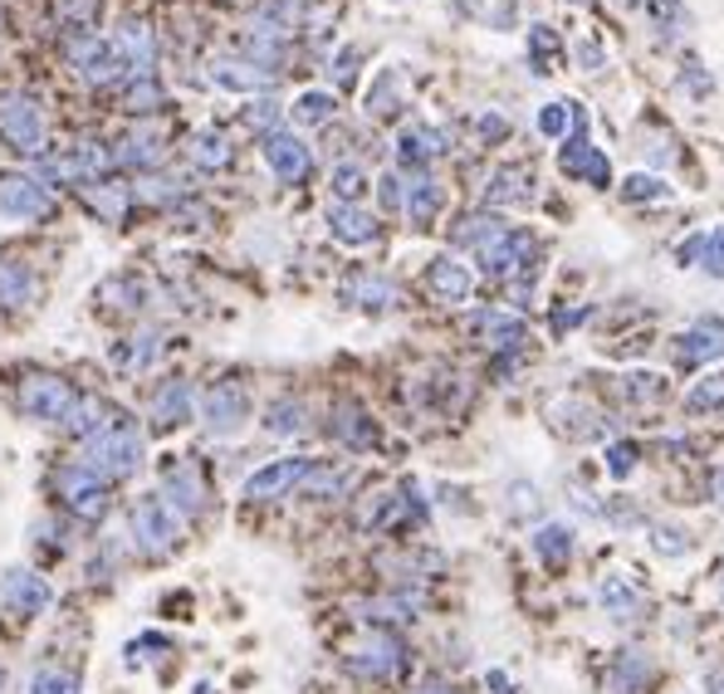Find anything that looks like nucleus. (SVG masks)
<instances>
[{
  "label": "nucleus",
  "instance_id": "nucleus-26",
  "mask_svg": "<svg viewBox=\"0 0 724 694\" xmlns=\"http://www.w3.org/2000/svg\"><path fill=\"white\" fill-rule=\"evenodd\" d=\"M397 152H401V162L411 166V172H421L426 162H436L440 152H450V142H446V133H436V127H401V137H397Z\"/></svg>",
  "mask_w": 724,
  "mask_h": 694
},
{
  "label": "nucleus",
  "instance_id": "nucleus-7",
  "mask_svg": "<svg viewBox=\"0 0 724 694\" xmlns=\"http://www.w3.org/2000/svg\"><path fill=\"white\" fill-rule=\"evenodd\" d=\"M401 665H407V651H401V641L391 631L362 635L348 651V670L362 674V680H391V674H401Z\"/></svg>",
  "mask_w": 724,
  "mask_h": 694
},
{
  "label": "nucleus",
  "instance_id": "nucleus-42",
  "mask_svg": "<svg viewBox=\"0 0 724 694\" xmlns=\"http://www.w3.org/2000/svg\"><path fill=\"white\" fill-rule=\"evenodd\" d=\"M333 93H303L299 103H294V123H303V127H319V123H328L333 117Z\"/></svg>",
  "mask_w": 724,
  "mask_h": 694
},
{
  "label": "nucleus",
  "instance_id": "nucleus-15",
  "mask_svg": "<svg viewBox=\"0 0 724 694\" xmlns=\"http://www.w3.org/2000/svg\"><path fill=\"white\" fill-rule=\"evenodd\" d=\"M0 602L15 616H39L49 606V582L39 572H29V567H15V572H5V582H0Z\"/></svg>",
  "mask_w": 724,
  "mask_h": 694
},
{
  "label": "nucleus",
  "instance_id": "nucleus-3",
  "mask_svg": "<svg viewBox=\"0 0 724 694\" xmlns=\"http://www.w3.org/2000/svg\"><path fill=\"white\" fill-rule=\"evenodd\" d=\"M15 401H20V411H25L29 420H54V426H64V420L74 416V406H78V391L68 387L64 377H49V371H29V377L20 381Z\"/></svg>",
  "mask_w": 724,
  "mask_h": 694
},
{
  "label": "nucleus",
  "instance_id": "nucleus-37",
  "mask_svg": "<svg viewBox=\"0 0 724 694\" xmlns=\"http://www.w3.org/2000/svg\"><path fill=\"white\" fill-rule=\"evenodd\" d=\"M98 299H103L108 308H123V313H133V308H142V283H137L133 274H117V279H103V289H98Z\"/></svg>",
  "mask_w": 724,
  "mask_h": 694
},
{
  "label": "nucleus",
  "instance_id": "nucleus-16",
  "mask_svg": "<svg viewBox=\"0 0 724 694\" xmlns=\"http://www.w3.org/2000/svg\"><path fill=\"white\" fill-rule=\"evenodd\" d=\"M191 411H196V391H191V381H162V387L152 391V406H147V416H152V426L157 430H172V426H186L191 420Z\"/></svg>",
  "mask_w": 724,
  "mask_h": 694
},
{
  "label": "nucleus",
  "instance_id": "nucleus-4",
  "mask_svg": "<svg viewBox=\"0 0 724 694\" xmlns=\"http://www.w3.org/2000/svg\"><path fill=\"white\" fill-rule=\"evenodd\" d=\"M0 137H5L20 156L45 152V108H39V98L0 93Z\"/></svg>",
  "mask_w": 724,
  "mask_h": 694
},
{
  "label": "nucleus",
  "instance_id": "nucleus-11",
  "mask_svg": "<svg viewBox=\"0 0 724 694\" xmlns=\"http://www.w3.org/2000/svg\"><path fill=\"white\" fill-rule=\"evenodd\" d=\"M558 166H563L573 181H587V186H607L612 181V162H607L602 152H597L592 142L583 137V113H577V133H573V142L558 152Z\"/></svg>",
  "mask_w": 724,
  "mask_h": 694
},
{
  "label": "nucleus",
  "instance_id": "nucleus-21",
  "mask_svg": "<svg viewBox=\"0 0 724 694\" xmlns=\"http://www.w3.org/2000/svg\"><path fill=\"white\" fill-rule=\"evenodd\" d=\"M528 195H534V172L519 162L509 166H495L485 181V205H524Z\"/></svg>",
  "mask_w": 724,
  "mask_h": 694
},
{
  "label": "nucleus",
  "instance_id": "nucleus-19",
  "mask_svg": "<svg viewBox=\"0 0 724 694\" xmlns=\"http://www.w3.org/2000/svg\"><path fill=\"white\" fill-rule=\"evenodd\" d=\"M205 78H211L215 88H230V93H264V88H274L270 68L250 64V59H215Z\"/></svg>",
  "mask_w": 724,
  "mask_h": 694
},
{
  "label": "nucleus",
  "instance_id": "nucleus-47",
  "mask_svg": "<svg viewBox=\"0 0 724 694\" xmlns=\"http://www.w3.org/2000/svg\"><path fill=\"white\" fill-rule=\"evenodd\" d=\"M29 694H78V680L68 670H39L29 680Z\"/></svg>",
  "mask_w": 724,
  "mask_h": 694
},
{
  "label": "nucleus",
  "instance_id": "nucleus-52",
  "mask_svg": "<svg viewBox=\"0 0 724 694\" xmlns=\"http://www.w3.org/2000/svg\"><path fill=\"white\" fill-rule=\"evenodd\" d=\"M391 108H397V74H382L367 93V113H391Z\"/></svg>",
  "mask_w": 724,
  "mask_h": 694
},
{
  "label": "nucleus",
  "instance_id": "nucleus-2",
  "mask_svg": "<svg viewBox=\"0 0 724 694\" xmlns=\"http://www.w3.org/2000/svg\"><path fill=\"white\" fill-rule=\"evenodd\" d=\"M64 59L74 64V74L84 78V84L93 88H108V84H123L133 68H127V59L117 54L113 45H103L98 35H68L64 39Z\"/></svg>",
  "mask_w": 724,
  "mask_h": 694
},
{
  "label": "nucleus",
  "instance_id": "nucleus-30",
  "mask_svg": "<svg viewBox=\"0 0 724 694\" xmlns=\"http://www.w3.org/2000/svg\"><path fill=\"white\" fill-rule=\"evenodd\" d=\"M230 156H235L230 137L215 133V127H205V133L191 137V162L201 166V172H225V166H230Z\"/></svg>",
  "mask_w": 724,
  "mask_h": 694
},
{
  "label": "nucleus",
  "instance_id": "nucleus-5",
  "mask_svg": "<svg viewBox=\"0 0 724 694\" xmlns=\"http://www.w3.org/2000/svg\"><path fill=\"white\" fill-rule=\"evenodd\" d=\"M54 494L64 499L78 518H88V523L108 514V479L98 475V469H88L84 459H68V465L54 469Z\"/></svg>",
  "mask_w": 724,
  "mask_h": 694
},
{
  "label": "nucleus",
  "instance_id": "nucleus-49",
  "mask_svg": "<svg viewBox=\"0 0 724 694\" xmlns=\"http://www.w3.org/2000/svg\"><path fill=\"white\" fill-rule=\"evenodd\" d=\"M636 459H641V445H632V440H616L612 450H607V469H612L616 479H626L636 469Z\"/></svg>",
  "mask_w": 724,
  "mask_h": 694
},
{
  "label": "nucleus",
  "instance_id": "nucleus-58",
  "mask_svg": "<svg viewBox=\"0 0 724 694\" xmlns=\"http://www.w3.org/2000/svg\"><path fill=\"white\" fill-rule=\"evenodd\" d=\"M352 64H358V49H342L338 68H333V74H338V84H348V78H352Z\"/></svg>",
  "mask_w": 724,
  "mask_h": 694
},
{
  "label": "nucleus",
  "instance_id": "nucleus-41",
  "mask_svg": "<svg viewBox=\"0 0 724 694\" xmlns=\"http://www.w3.org/2000/svg\"><path fill=\"white\" fill-rule=\"evenodd\" d=\"M504 230H509V225L499 220V215H470V220L455 230V244H475V250H485V244L499 240Z\"/></svg>",
  "mask_w": 724,
  "mask_h": 694
},
{
  "label": "nucleus",
  "instance_id": "nucleus-27",
  "mask_svg": "<svg viewBox=\"0 0 724 694\" xmlns=\"http://www.w3.org/2000/svg\"><path fill=\"white\" fill-rule=\"evenodd\" d=\"M328 230H333V240H342V244H372L377 240V215H367L362 205H333Z\"/></svg>",
  "mask_w": 724,
  "mask_h": 694
},
{
  "label": "nucleus",
  "instance_id": "nucleus-60",
  "mask_svg": "<svg viewBox=\"0 0 724 694\" xmlns=\"http://www.w3.org/2000/svg\"><path fill=\"white\" fill-rule=\"evenodd\" d=\"M421 694H455V690H450V684H426Z\"/></svg>",
  "mask_w": 724,
  "mask_h": 694
},
{
  "label": "nucleus",
  "instance_id": "nucleus-14",
  "mask_svg": "<svg viewBox=\"0 0 724 694\" xmlns=\"http://www.w3.org/2000/svg\"><path fill=\"white\" fill-rule=\"evenodd\" d=\"M264 162H270V172L279 176L284 186H294V181H303V176H309L313 152L294 133H270V137H264Z\"/></svg>",
  "mask_w": 724,
  "mask_h": 694
},
{
  "label": "nucleus",
  "instance_id": "nucleus-12",
  "mask_svg": "<svg viewBox=\"0 0 724 694\" xmlns=\"http://www.w3.org/2000/svg\"><path fill=\"white\" fill-rule=\"evenodd\" d=\"M201 411H205V426H211L215 436H230V430L245 420V411H250V396H245L240 381L225 377L201 396Z\"/></svg>",
  "mask_w": 724,
  "mask_h": 694
},
{
  "label": "nucleus",
  "instance_id": "nucleus-18",
  "mask_svg": "<svg viewBox=\"0 0 724 694\" xmlns=\"http://www.w3.org/2000/svg\"><path fill=\"white\" fill-rule=\"evenodd\" d=\"M597 602H602V611L612 616L616 626L641 621V611H646V596L636 592V582H632V577H622V572L602 577V586H597Z\"/></svg>",
  "mask_w": 724,
  "mask_h": 694
},
{
  "label": "nucleus",
  "instance_id": "nucleus-53",
  "mask_svg": "<svg viewBox=\"0 0 724 694\" xmlns=\"http://www.w3.org/2000/svg\"><path fill=\"white\" fill-rule=\"evenodd\" d=\"M704 274H710V279H724V230H710L704 235Z\"/></svg>",
  "mask_w": 724,
  "mask_h": 694
},
{
  "label": "nucleus",
  "instance_id": "nucleus-62",
  "mask_svg": "<svg viewBox=\"0 0 724 694\" xmlns=\"http://www.w3.org/2000/svg\"><path fill=\"white\" fill-rule=\"evenodd\" d=\"M720 596H724V563H720Z\"/></svg>",
  "mask_w": 724,
  "mask_h": 694
},
{
  "label": "nucleus",
  "instance_id": "nucleus-13",
  "mask_svg": "<svg viewBox=\"0 0 724 694\" xmlns=\"http://www.w3.org/2000/svg\"><path fill=\"white\" fill-rule=\"evenodd\" d=\"M309 469H313V459H303V455L274 459V465L254 469V475L245 479V499H279V494H289L294 484H303V479H309Z\"/></svg>",
  "mask_w": 724,
  "mask_h": 694
},
{
  "label": "nucleus",
  "instance_id": "nucleus-48",
  "mask_svg": "<svg viewBox=\"0 0 724 694\" xmlns=\"http://www.w3.org/2000/svg\"><path fill=\"white\" fill-rule=\"evenodd\" d=\"M651 547L661 557H681V553H690V538H685L681 528H671V523H656L651 528Z\"/></svg>",
  "mask_w": 724,
  "mask_h": 694
},
{
  "label": "nucleus",
  "instance_id": "nucleus-24",
  "mask_svg": "<svg viewBox=\"0 0 724 694\" xmlns=\"http://www.w3.org/2000/svg\"><path fill=\"white\" fill-rule=\"evenodd\" d=\"M426 283H430V293H436V299H446V303H465V299H470V289H475V274H470L460 260L440 254V260H430Z\"/></svg>",
  "mask_w": 724,
  "mask_h": 694
},
{
  "label": "nucleus",
  "instance_id": "nucleus-43",
  "mask_svg": "<svg viewBox=\"0 0 724 694\" xmlns=\"http://www.w3.org/2000/svg\"><path fill=\"white\" fill-rule=\"evenodd\" d=\"M685 406H690V411H714V406H724V371H710L700 387H690Z\"/></svg>",
  "mask_w": 724,
  "mask_h": 694
},
{
  "label": "nucleus",
  "instance_id": "nucleus-46",
  "mask_svg": "<svg viewBox=\"0 0 724 694\" xmlns=\"http://www.w3.org/2000/svg\"><path fill=\"white\" fill-rule=\"evenodd\" d=\"M622 195L626 201H665V181L661 176H646V172H636V176H626V186H622Z\"/></svg>",
  "mask_w": 724,
  "mask_h": 694
},
{
  "label": "nucleus",
  "instance_id": "nucleus-33",
  "mask_svg": "<svg viewBox=\"0 0 724 694\" xmlns=\"http://www.w3.org/2000/svg\"><path fill=\"white\" fill-rule=\"evenodd\" d=\"M646 680H651V660H646V655H636V651H626L622 660L607 670V684H612V694H636Z\"/></svg>",
  "mask_w": 724,
  "mask_h": 694
},
{
  "label": "nucleus",
  "instance_id": "nucleus-55",
  "mask_svg": "<svg viewBox=\"0 0 724 694\" xmlns=\"http://www.w3.org/2000/svg\"><path fill=\"white\" fill-rule=\"evenodd\" d=\"M528 39H534V54H538V74H548V68H544V59L558 49L553 29H548V25H534V35H528Z\"/></svg>",
  "mask_w": 724,
  "mask_h": 694
},
{
  "label": "nucleus",
  "instance_id": "nucleus-44",
  "mask_svg": "<svg viewBox=\"0 0 724 694\" xmlns=\"http://www.w3.org/2000/svg\"><path fill=\"white\" fill-rule=\"evenodd\" d=\"M342 484H348V475H342V469H323V465H313V469H309V479H303V494H313V499H333V494H342Z\"/></svg>",
  "mask_w": 724,
  "mask_h": 694
},
{
  "label": "nucleus",
  "instance_id": "nucleus-9",
  "mask_svg": "<svg viewBox=\"0 0 724 694\" xmlns=\"http://www.w3.org/2000/svg\"><path fill=\"white\" fill-rule=\"evenodd\" d=\"M724 357V318H695L690 328L675 338V362L685 371L690 367H704V362H720Z\"/></svg>",
  "mask_w": 724,
  "mask_h": 694
},
{
  "label": "nucleus",
  "instance_id": "nucleus-25",
  "mask_svg": "<svg viewBox=\"0 0 724 694\" xmlns=\"http://www.w3.org/2000/svg\"><path fill=\"white\" fill-rule=\"evenodd\" d=\"M35 289H39V279L25 260H0V308L5 313L29 308V303H35Z\"/></svg>",
  "mask_w": 724,
  "mask_h": 694
},
{
  "label": "nucleus",
  "instance_id": "nucleus-54",
  "mask_svg": "<svg viewBox=\"0 0 724 694\" xmlns=\"http://www.w3.org/2000/svg\"><path fill=\"white\" fill-rule=\"evenodd\" d=\"M142 201H152V205H172V201H182V186L166 181V176H162V181H147V186H142Z\"/></svg>",
  "mask_w": 724,
  "mask_h": 694
},
{
  "label": "nucleus",
  "instance_id": "nucleus-56",
  "mask_svg": "<svg viewBox=\"0 0 724 694\" xmlns=\"http://www.w3.org/2000/svg\"><path fill=\"white\" fill-rule=\"evenodd\" d=\"M382 201H387L391 211H397V205H407V191H401L397 176H382Z\"/></svg>",
  "mask_w": 724,
  "mask_h": 694
},
{
  "label": "nucleus",
  "instance_id": "nucleus-35",
  "mask_svg": "<svg viewBox=\"0 0 724 694\" xmlns=\"http://www.w3.org/2000/svg\"><path fill=\"white\" fill-rule=\"evenodd\" d=\"M162 108V88H157V78L147 74V78H127L123 84V113H157Z\"/></svg>",
  "mask_w": 724,
  "mask_h": 694
},
{
  "label": "nucleus",
  "instance_id": "nucleus-29",
  "mask_svg": "<svg viewBox=\"0 0 724 694\" xmlns=\"http://www.w3.org/2000/svg\"><path fill=\"white\" fill-rule=\"evenodd\" d=\"M342 299L358 303V308H391V303H397V289H391L382 274H352V279L342 283Z\"/></svg>",
  "mask_w": 724,
  "mask_h": 694
},
{
  "label": "nucleus",
  "instance_id": "nucleus-1",
  "mask_svg": "<svg viewBox=\"0 0 724 694\" xmlns=\"http://www.w3.org/2000/svg\"><path fill=\"white\" fill-rule=\"evenodd\" d=\"M78 459H84L88 469H98L108 484H113V479L137 475V465H142V430L133 426V416H127V411L113 406V416H108L103 426L93 430V436H84Z\"/></svg>",
  "mask_w": 724,
  "mask_h": 694
},
{
  "label": "nucleus",
  "instance_id": "nucleus-38",
  "mask_svg": "<svg viewBox=\"0 0 724 694\" xmlns=\"http://www.w3.org/2000/svg\"><path fill=\"white\" fill-rule=\"evenodd\" d=\"M362 191H367V172H362L358 162L333 166V195H338V205H358Z\"/></svg>",
  "mask_w": 724,
  "mask_h": 694
},
{
  "label": "nucleus",
  "instance_id": "nucleus-31",
  "mask_svg": "<svg viewBox=\"0 0 724 694\" xmlns=\"http://www.w3.org/2000/svg\"><path fill=\"white\" fill-rule=\"evenodd\" d=\"M113 156H117V166H137V172H147V166L162 162V137H157V133H133V137H123V142L113 147Z\"/></svg>",
  "mask_w": 724,
  "mask_h": 694
},
{
  "label": "nucleus",
  "instance_id": "nucleus-59",
  "mask_svg": "<svg viewBox=\"0 0 724 694\" xmlns=\"http://www.w3.org/2000/svg\"><path fill=\"white\" fill-rule=\"evenodd\" d=\"M704 684H710V694H724V670H710V674H704Z\"/></svg>",
  "mask_w": 724,
  "mask_h": 694
},
{
  "label": "nucleus",
  "instance_id": "nucleus-6",
  "mask_svg": "<svg viewBox=\"0 0 724 694\" xmlns=\"http://www.w3.org/2000/svg\"><path fill=\"white\" fill-rule=\"evenodd\" d=\"M133 538L142 553L152 557H166L176 543H182V518H176V508L166 504V499L147 494L133 504Z\"/></svg>",
  "mask_w": 724,
  "mask_h": 694
},
{
  "label": "nucleus",
  "instance_id": "nucleus-40",
  "mask_svg": "<svg viewBox=\"0 0 724 694\" xmlns=\"http://www.w3.org/2000/svg\"><path fill=\"white\" fill-rule=\"evenodd\" d=\"M84 195H88V205H93L103 220H123V211H127V191H123V186L98 181V186H84Z\"/></svg>",
  "mask_w": 724,
  "mask_h": 694
},
{
  "label": "nucleus",
  "instance_id": "nucleus-17",
  "mask_svg": "<svg viewBox=\"0 0 724 694\" xmlns=\"http://www.w3.org/2000/svg\"><path fill=\"white\" fill-rule=\"evenodd\" d=\"M470 332H475L485 348H495V352H514V348H524V338H528L524 318L499 313V308H479L475 318H470Z\"/></svg>",
  "mask_w": 724,
  "mask_h": 694
},
{
  "label": "nucleus",
  "instance_id": "nucleus-45",
  "mask_svg": "<svg viewBox=\"0 0 724 694\" xmlns=\"http://www.w3.org/2000/svg\"><path fill=\"white\" fill-rule=\"evenodd\" d=\"M567 127H577L573 103H548L544 113H538V133L544 137H567Z\"/></svg>",
  "mask_w": 724,
  "mask_h": 694
},
{
  "label": "nucleus",
  "instance_id": "nucleus-28",
  "mask_svg": "<svg viewBox=\"0 0 724 694\" xmlns=\"http://www.w3.org/2000/svg\"><path fill=\"white\" fill-rule=\"evenodd\" d=\"M328 430L342 440V445H352V450H372V445H377V426H372L367 411L352 406V401L333 406V426Z\"/></svg>",
  "mask_w": 724,
  "mask_h": 694
},
{
  "label": "nucleus",
  "instance_id": "nucleus-10",
  "mask_svg": "<svg viewBox=\"0 0 724 694\" xmlns=\"http://www.w3.org/2000/svg\"><path fill=\"white\" fill-rule=\"evenodd\" d=\"M49 211H54V195H49L45 181H35V176H0V215L39 220Z\"/></svg>",
  "mask_w": 724,
  "mask_h": 694
},
{
  "label": "nucleus",
  "instance_id": "nucleus-22",
  "mask_svg": "<svg viewBox=\"0 0 724 694\" xmlns=\"http://www.w3.org/2000/svg\"><path fill=\"white\" fill-rule=\"evenodd\" d=\"M113 49L127 59V68H133V78H147L152 74V59H157V45H152V25L147 20H127L123 29H117Z\"/></svg>",
  "mask_w": 724,
  "mask_h": 694
},
{
  "label": "nucleus",
  "instance_id": "nucleus-39",
  "mask_svg": "<svg viewBox=\"0 0 724 694\" xmlns=\"http://www.w3.org/2000/svg\"><path fill=\"white\" fill-rule=\"evenodd\" d=\"M264 430H270V436H299L303 430V401H274L270 411H264Z\"/></svg>",
  "mask_w": 724,
  "mask_h": 694
},
{
  "label": "nucleus",
  "instance_id": "nucleus-50",
  "mask_svg": "<svg viewBox=\"0 0 724 694\" xmlns=\"http://www.w3.org/2000/svg\"><path fill=\"white\" fill-rule=\"evenodd\" d=\"M245 123H250V127H260L264 137H270V133H279V103H270V98L250 103V108H245Z\"/></svg>",
  "mask_w": 724,
  "mask_h": 694
},
{
  "label": "nucleus",
  "instance_id": "nucleus-61",
  "mask_svg": "<svg viewBox=\"0 0 724 694\" xmlns=\"http://www.w3.org/2000/svg\"><path fill=\"white\" fill-rule=\"evenodd\" d=\"M0 694H5V665H0Z\"/></svg>",
  "mask_w": 724,
  "mask_h": 694
},
{
  "label": "nucleus",
  "instance_id": "nucleus-57",
  "mask_svg": "<svg viewBox=\"0 0 724 694\" xmlns=\"http://www.w3.org/2000/svg\"><path fill=\"white\" fill-rule=\"evenodd\" d=\"M479 133H485V137H504V133H509V123H504L499 113H485V117H479Z\"/></svg>",
  "mask_w": 724,
  "mask_h": 694
},
{
  "label": "nucleus",
  "instance_id": "nucleus-20",
  "mask_svg": "<svg viewBox=\"0 0 724 694\" xmlns=\"http://www.w3.org/2000/svg\"><path fill=\"white\" fill-rule=\"evenodd\" d=\"M162 499L176 508V514H186V518H196L205 508V484H201V475H196L191 465H172L162 475Z\"/></svg>",
  "mask_w": 724,
  "mask_h": 694
},
{
  "label": "nucleus",
  "instance_id": "nucleus-23",
  "mask_svg": "<svg viewBox=\"0 0 724 694\" xmlns=\"http://www.w3.org/2000/svg\"><path fill=\"white\" fill-rule=\"evenodd\" d=\"M440 201H446V191H440V181L426 172V166L407 176V205H401V211H407L411 225H430V220H436Z\"/></svg>",
  "mask_w": 724,
  "mask_h": 694
},
{
  "label": "nucleus",
  "instance_id": "nucleus-32",
  "mask_svg": "<svg viewBox=\"0 0 724 694\" xmlns=\"http://www.w3.org/2000/svg\"><path fill=\"white\" fill-rule=\"evenodd\" d=\"M162 352V332H137V338H127V342H117L113 348V362L117 367H127V371H142V367H152V357Z\"/></svg>",
  "mask_w": 724,
  "mask_h": 694
},
{
  "label": "nucleus",
  "instance_id": "nucleus-51",
  "mask_svg": "<svg viewBox=\"0 0 724 694\" xmlns=\"http://www.w3.org/2000/svg\"><path fill=\"white\" fill-rule=\"evenodd\" d=\"M626 396H632V401H661L665 387H661L656 371H636V377H626Z\"/></svg>",
  "mask_w": 724,
  "mask_h": 694
},
{
  "label": "nucleus",
  "instance_id": "nucleus-8",
  "mask_svg": "<svg viewBox=\"0 0 724 694\" xmlns=\"http://www.w3.org/2000/svg\"><path fill=\"white\" fill-rule=\"evenodd\" d=\"M534 254H538L534 235H528V230H504L499 240H489L485 250H479V264H485L489 279H514V274L528 269Z\"/></svg>",
  "mask_w": 724,
  "mask_h": 694
},
{
  "label": "nucleus",
  "instance_id": "nucleus-36",
  "mask_svg": "<svg viewBox=\"0 0 724 694\" xmlns=\"http://www.w3.org/2000/svg\"><path fill=\"white\" fill-rule=\"evenodd\" d=\"M98 10H103V0H59V25L68 35H93Z\"/></svg>",
  "mask_w": 724,
  "mask_h": 694
},
{
  "label": "nucleus",
  "instance_id": "nucleus-34",
  "mask_svg": "<svg viewBox=\"0 0 724 694\" xmlns=\"http://www.w3.org/2000/svg\"><path fill=\"white\" fill-rule=\"evenodd\" d=\"M534 553L544 557L548 567H563L567 557H573V528H563V523H544L534 533Z\"/></svg>",
  "mask_w": 724,
  "mask_h": 694
}]
</instances>
